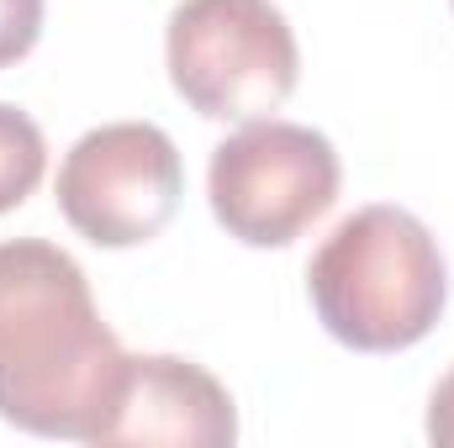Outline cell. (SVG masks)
<instances>
[{"label": "cell", "mask_w": 454, "mask_h": 448, "mask_svg": "<svg viewBox=\"0 0 454 448\" xmlns=\"http://www.w3.org/2000/svg\"><path fill=\"white\" fill-rule=\"evenodd\" d=\"M339 148L301 121H243L212 148L207 201L243 248H286L339 201Z\"/></svg>", "instance_id": "obj_4"}, {"label": "cell", "mask_w": 454, "mask_h": 448, "mask_svg": "<svg viewBox=\"0 0 454 448\" xmlns=\"http://www.w3.org/2000/svg\"><path fill=\"white\" fill-rule=\"evenodd\" d=\"M307 296L328 337L354 353H402L439 328L450 269L434 232L402 206H359L307 264Z\"/></svg>", "instance_id": "obj_2"}, {"label": "cell", "mask_w": 454, "mask_h": 448, "mask_svg": "<svg viewBox=\"0 0 454 448\" xmlns=\"http://www.w3.org/2000/svg\"><path fill=\"white\" fill-rule=\"evenodd\" d=\"M428 444L454 448V369L434 385V396H428Z\"/></svg>", "instance_id": "obj_9"}, {"label": "cell", "mask_w": 454, "mask_h": 448, "mask_svg": "<svg viewBox=\"0 0 454 448\" xmlns=\"http://www.w3.org/2000/svg\"><path fill=\"white\" fill-rule=\"evenodd\" d=\"M185 164L164 127L106 121L59 164V212L96 248H143L175 222Z\"/></svg>", "instance_id": "obj_5"}, {"label": "cell", "mask_w": 454, "mask_h": 448, "mask_svg": "<svg viewBox=\"0 0 454 448\" xmlns=\"http://www.w3.org/2000/svg\"><path fill=\"white\" fill-rule=\"evenodd\" d=\"M48 174V143L43 127L21 106L0 101V217L16 212Z\"/></svg>", "instance_id": "obj_7"}, {"label": "cell", "mask_w": 454, "mask_h": 448, "mask_svg": "<svg viewBox=\"0 0 454 448\" xmlns=\"http://www.w3.org/2000/svg\"><path fill=\"white\" fill-rule=\"evenodd\" d=\"M127 375L85 269L43 237L0 243V422L96 444Z\"/></svg>", "instance_id": "obj_1"}, {"label": "cell", "mask_w": 454, "mask_h": 448, "mask_svg": "<svg viewBox=\"0 0 454 448\" xmlns=\"http://www.w3.org/2000/svg\"><path fill=\"white\" fill-rule=\"evenodd\" d=\"M238 438V412L227 385L175 353H127V375L101 422L96 444H164L227 448Z\"/></svg>", "instance_id": "obj_6"}, {"label": "cell", "mask_w": 454, "mask_h": 448, "mask_svg": "<svg viewBox=\"0 0 454 448\" xmlns=\"http://www.w3.org/2000/svg\"><path fill=\"white\" fill-rule=\"evenodd\" d=\"M175 96L207 121H259L296 90L301 53L275 0H180L164 32Z\"/></svg>", "instance_id": "obj_3"}, {"label": "cell", "mask_w": 454, "mask_h": 448, "mask_svg": "<svg viewBox=\"0 0 454 448\" xmlns=\"http://www.w3.org/2000/svg\"><path fill=\"white\" fill-rule=\"evenodd\" d=\"M43 0H0V69L21 64L43 37Z\"/></svg>", "instance_id": "obj_8"}]
</instances>
